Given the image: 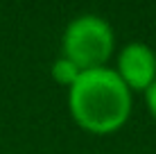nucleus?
<instances>
[{
  "mask_svg": "<svg viewBox=\"0 0 156 154\" xmlns=\"http://www.w3.org/2000/svg\"><path fill=\"white\" fill-rule=\"evenodd\" d=\"M82 68L77 66L75 61H70L68 57H57L55 63H52V68H50V75L55 77V82L57 84H63V86H68L70 88L75 82L79 79V75H82Z\"/></svg>",
  "mask_w": 156,
  "mask_h": 154,
  "instance_id": "20e7f679",
  "label": "nucleus"
},
{
  "mask_svg": "<svg viewBox=\"0 0 156 154\" xmlns=\"http://www.w3.org/2000/svg\"><path fill=\"white\" fill-rule=\"evenodd\" d=\"M145 102H147L149 113H152L154 118H156V82L147 88V91H145Z\"/></svg>",
  "mask_w": 156,
  "mask_h": 154,
  "instance_id": "39448f33",
  "label": "nucleus"
},
{
  "mask_svg": "<svg viewBox=\"0 0 156 154\" xmlns=\"http://www.w3.org/2000/svg\"><path fill=\"white\" fill-rule=\"evenodd\" d=\"M68 107L82 129L100 136L113 134L131 113V91L113 68H90L70 86Z\"/></svg>",
  "mask_w": 156,
  "mask_h": 154,
  "instance_id": "f257e3e1",
  "label": "nucleus"
},
{
  "mask_svg": "<svg viewBox=\"0 0 156 154\" xmlns=\"http://www.w3.org/2000/svg\"><path fill=\"white\" fill-rule=\"evenodd\" d=\"M115 36L111 25L98 14H82L68 23L61 39V55L82 70L102 68L111 57Z\"/></svg>",
  "mask_w": 156,
  "mask_h": 154,
  "instance_id": "f03ea898",
  "label": "nucleus"
},
{
  "mask_svg": "<svg viewBox=\"0 0 156 154\" xmlns=\"http://www.w3.org/2000/svg\"><path fill=\"white\" fill-rule=\"evenodd\" d=\"M115 73L129 91H147L156 82V52L140 41H131L118 55Z\"/></svg>",
  "mask_w": 156,
  "mask_h": 154,
  "instance_id": "7ed1b4c3",
  "label": "nucleus"
}]
</instances>
